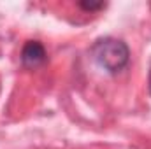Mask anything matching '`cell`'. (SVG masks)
<instances>
[{"label": "cell", "instance_id": "obj_1", "mask_svg": "<svg viewBox=\"0 0 151 149\" xmlns=\"http://www.w3.org/2000/svg\"><path fill=\"white\" fill-rule=\"evenodd\" d=\"M91 54H93V60L99 63V67H102L109 74L121 72L128 65V60H130L128 46L123 40L114 37L97 40L91 47Z\"/></svg>", "mask_w": 151, "mask_h": 149}, {"label": "cell", "instance_id": "obj_2", "mask_svg": "<svg viewBox=\"0 0 151 149\" xmlns=\"http://www.w3.org/2000/svg\"><path fill=\"white\" fill-rule=\"evenodd\" d=\"M46 60H47V53H46V47L42 46V42H39V40L25 42V46L21 49V63L27 69H37L42 63H46Z\"/></svg>", "mask_w": 151, "mask_h": 149}, {"label": "cell", "instance_id": "obj_3", "mask_svg": "<svg viewBox=\"0 0 151 149\" xmlns=\"http://www.w3.org/2000/svg\"><path fill=\"white\" fill-rule=\"evenodd\" d=\"M83 11H86V12H97V11H102V9H106V2H79L77 4Z\"/></svg>", "mask_w": 151, "mask_h": 149}, {"label": "cell", "instance_id": "obj_4", "mask_svg": "<svg viewBox=\"0 0 151 149\" xmlns=\"http://www.w3.org/2000/svg\"><path fill=\"white\" fill-rule=\"evenodd\" d=\"M148 86H150V93H151V70H150V79H148Z\"/></svg>", "mask_w": 151, "mask_h": 149}]
</instances>
